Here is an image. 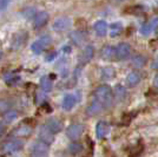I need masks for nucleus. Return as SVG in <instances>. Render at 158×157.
<instances>
[{
    "instance_id": "nucleus-9",
    "label": "nucleus",
    "mask_w": 158,
    "mask_h": 157,
    "mask_svg": "<svg viewBox=\"0 0 158 157\" xmlns=\"http://www.w3.org/2000/svg\"><path fill=\"white\" fill-rule=\"evenodd\" d=\"M131 52V47L127 43H120L116 47V59L117 60H125Z\"/></svg>"
},
{
    "instance_id": "nucleus-13",
    "label": "nucleus",
    "mask_w": 158,
    "mask_h": 157,
    "mask_svg": "<svg viewBox=\"0 0 158 157\" xmlns=\"http://www.w3.org/2000/svg\"><path fill=\"white\" fill-rule=\"evenodd\" d=\"M48 21V13L45 12V11H41L39 13H37V15L34 17V21H33V25H34V28H41L44 27L47 24Z\"/></svg>"
},
{
    "instance_id": "nucleus-20",
    "label": "nucleus",
    "mask_w": 158,
    "mask_h": 157,
    "mask_svg": "<svg viewBox=\"0 0 158 157\" xmlns=\"http://www.w3.org/2000/svg\"><path fill=\"white\" fill-rule=\"evenodd\" d=\"M45 126L50 131H52L53 134H57V132H59L61 130V123H60L57 118H50V119H47L46 123H45Z\"/></svg>"
},
{
    "instance_id": "nucleus-32",
    "label": "nucleus",
    "mask_w": 158,
    "mask_h": 157,
    "mask_svg": "<svg viewBox=\"0 0 158 157\" xmlns=\"http://www.w3.org/2000/svg\"><path fill=\"white\" fill-rule=\"evenodd\" d=\"M44 90L43 91H38L37 93H35V100H37V103H43L45 99H46V96H45V93H44Z\"/></svg>"
},
{
    "instance_id": "nucleus-3",
    "label": "nucleus",
    "mask_w": 158,
    "mask_h": 157,
    "mask_svg": "<svg viewBox=\"0 0 158 157\" xmlns=\"http://www.w3.org/2000/svg\"><path fill=\"white\" fill-rule=\"evenodd\" d=\"M28 39V34L26 31H19L14 34L11 40V47L13 50H19L21 47H24Z\"/></svg>"
},
{
    "instance_id": "nucleus-11",
    "label": "nucleus",
    "mask_w": 158,
    "mask_h": 157,
    "mask_svg": "<svg viewBox=\"0 0 158 157\" xmlns=\"http://www.w3.org/2000/svg\"><path fill=\"white\" fill-rule=\"evenodd\" d=\"M103 110H105V108L103 106V104H102L100 102H98L97 99L93 98V100L90 103V105H89L87 109H86V115L93 117V116H97L98 113H100Z\"/></svg>"
},
{
    "instance_id": "nucleus-37",
    "label": "nucleus",
    "mask_w": 158,
    "mask_h": 157,
    "mask_svg": "<svg viewBox=\"0 0 158 157\" xmlns=\"http://www.w3.org/2000/svg\"><path fill=\"white\" fill-rule=\"evenodd\" d=\"M1 58H2V52L0 51V60H1Z\"/></svg>"
},
{
    "instance_id": "nucleus-23",
    "label": "nucleus",
    "mask_w": 158,
    "mask_h": 157,
    "mask_svg": "<svg viewBox=\"0 0 158 157\" xmlns=\"http://www.w3.org/2000/svg\"><path fill=\"white\" fill-rule=\"evenodd\" d=\"M146 62H148V59L143 54H136V56L132 57V65L135 66V67H137V69L144 67Z\"/></svg>"
},
{
    "instance_id": "nucleus-17",
    "label": "nucleus",
    "mask_w": 158,
    "mask_h": 157,
    "mask_svg": "<svg viewBox=\"0 0 158 157\" xmlns=\"http://www.w3.org/2000/svg\"><path fill=\"white\" fill-rule=\"evenodd\" d=\"M76 102H77L76 97H74L73 95H71V93H69V95H65V97L63 98L61 106H63V109H64L65 111H70V110H72L73 108H74Z\"/></svg>"
},
{
    "instance_id": "nucleus-25",
    "label": "nucleus",
    "mask_w": 158,
    "mask_h": 157,
    "mask_svg": "<svg viewBox=\"0 0 158 157\" xmlns=\"http://www.w3.org/2000/svg\"><path fill=\"white\" fill-rule=\"evenodd\" d=\"M116 72H114V69L111 67V66H106V67H103L102 71H100V76L102 78L105 79V80H109V79H112L114 77Z\"/></svg>"
},
{
    "instance_id": "nucleus-12",
    "label": "nucleus",
    "mask_w": 158,
    "mask_h": 157,
    "mask_svg": "<svg viewBox=\"0 0 158 157\" xmlns=\"http://www.w3.org/2000/svg\"><path fill=\"white\" fill-rule=\"evenodd\" d=\"M109 132H110V124L109 123H106L104 121H100L97 123V125H96V136H97V138L103 139L109 135Z\"/></svg>"
},
{
    "instance_id": "nucleus-27",
    "label": "nucleus",
    "mask_w": 158,
    "mask_h": 157,
    "mask_svg": "<svg viewBox=\"0 0 158 157\" xmlns=\"http://www.w3.org/2000/svg\"><path fill=\"white\" fill-rule=\"evenodd\" d=\"M18 118V111L17 110H10L7 111L6 113H4V121L6 124H10V123H13L14 121Z\"/></svg>"
},
{
    "instance_id": "nucleus-22",
    "label": "nucleus",
    "mask_w": 158,
    "mask_h": 157,
    "mask_svg": "<svg viewBox=\"0 0 158 157\" xmlns=\"http://www.w3.org/2000/svg\"><path fill=\"white\" fill-rule=\"evenodd\" d=\"M32 134V129L30 128V126H26V125H23V126H19V128H17L15 130H14L13 135L15 137H27V136H30Z\"/></svg>"
},
{
    "instance_id": "nucleus-15",
    "label": "nucleus",
    "mask_w": 158,
    "mask_h": 157,
    "mask_svg": "<svg viewBox=\"0 0 158 157\" xmlns=\"http://www.w3.org/2000/svg\"><path fill=\"white\" fill-rule=\"evenodd\" d=\"M140 79H142V76H140L139 72H136V71L130 72L125 78L126 86L127 87H135V86H137L139 84Z\"/></svg>"
},
{
    "instance_id": "nucleus-34",
    "label": "nucleus",
    "mask_w": 158,
    "mask_h": 157,
    "mask_svg": "<svg viewBox=\"0 0 158 157\" xmlns=\"http://www.w3.org/2000/svg\"><path fill=\"white\" fill-rule=\"evenodd\" d=\"M10 2H11V0H0V12L6 10Z\"/></svg>"
},
{
    "instance_id": "nucleus-28",
    "label": "nucleus",
    "mask_w": 158,
    "mask_h": 157,
    "mask_svg": "<svg viewBox=\"0 0 158 157\" xmlns=\"http://www.w3.org/2000/svg\"><path fill=\"white\" fill-rule=\"evenodd\" d=\"M12 108V102H10L8 99H0V113H6L7 111H10Z\"/></svg>"
},
{
    "instance_id": "nucleus-18",
    "label": "nucleus",
    "mask_w": 158,
    "mask_h": 157,
    "mask_svg": "<svg viewBox=\"0 0 158 157\" xmlns=\"http://www.w3.org/2000/svg\"><path fill=\"white\" fill-rule=\"evenodd\" d=\"M70 39H71L73 44L81 45L86 40V34L83 31H73L72 33H70Z\"/></svg>"
},
{
    "instance_id": "nucleus-30",
    "label": "nucleus",
    "mask_w": 158,
    "mask_h": 157,
    "mask_svg": "<svg viewBox=\"0 0 158 157\" xmlns=\"http://www.w3.org/2000/svg\"><path fill=\"white\" fill-rule=\"evenodd\" d=\"M19 82H20V77L19 76H17V74H11L10 77H8V76L6 77V84L8 86L17 85Z\"/></svg>"
},
{
    "instance_id": "nucleus-16",
    "label": "nucleus",
    "mask_w": 158,
    "mask_h": 157,
    "mask_svg": "<svg viewBox=\"0 0 158 157\" xmlns=\"http://www.w3.org/2000/svg\"><path fill=\"white\" fill-rule=\"evenodd\" d=\"M127 97V91L123 85H116L114 91H113V99L117 103H122L124 102L125 98Z\"/></svg>"
},
{
    "instance_id": "nucleus-33",
    "label": "nucleus",
    "mask_w": 158,
    "mask_h": 157,
    "mask_svg": "<svg viewBox=\"0 0 158 157\" xmlns=\"http://www.w3.org/2000/svg\"><path fill=\"white\" fill-rule=\"evenodd\" d=\"M143 151V146L142 145H136L135 148H132L131 149V156H133V157H136V156H138L139 154Z\"/></svg>"
},
{
    "instance_id": "nucleus-19",
    "label": "nucleus",
    "mask_w": 158,
    "mask_h": 157,
    "mask_svg": "<svg viewBox=\"0 0 158 157\" xmlns=\"http://www.w3.org/2000/svg\"><path fill=\"white\" fill-rule=\"evenodd\" d=\"M93 28H94V32L97 33L98 37H105L106 33H107V24L104 20L96 21L93 25Z\"/></svg>"
},
{
    "instance_id": "nucleus-31",
    "label": "nucleus",
    "mask_w": 158,
    "mask_h": 157,
    "mask_svg": "<svg viewBox=\"0 0 158 157\" xmlns=\"http://www.w3.org/2000/svg\"><path fill=\"white\" fill-rule=\"evenodd\" d=\"M23 15H24L25 18H27V19H31L33 17H35V15H37L35 8H34V7H27V8H25V10L23 11Z\"/></svg>"
},
{
    "instance_id": "nucleus-38",
    "label": "nucleus",
    "mask_w": 158,
    "mask_h": 157,
    "mask_svg": "<svg viewBox=\"0 0 158 157\" xmlns=\"http://www.w3.org/2000/svg\"><path fill=\"white\" fill-rule=\"evenodd\" d=\"M117 1H119V2H120V1H125V0H117Z\"/></svg>"
},
{
    "instance_id": "nucleus-1",
    "label": "nucleus",
    "mask_w": 158,
    "mask_h": 157,
    "mask_svg": "<svg viewBox=\"0 0 158 157\" xmlns=\"http://www.w3.org/2000/svg\"><path fill=\"white\" fill-rule=\"evenodd\" d=\"M93 98L97 99L98 102H100L105 109H109L112 105V100H113V91H112L111 87L109 85L103 84V85L98 86L94 90Z\"/></svg>"
},
{
    "instance_id": "nucleus-5",
    "label": "nucleus",
    "mask_w": 158,
    "mask_h": 157,
    "mask_svg": "<svg viewBox=\"0 0 158 157\" xmlns=\"http://www.w3.org/2000/svg\"><path fill=\"white\" fill-rule=\"evenodd\" d=\"M23 145H24V143L20 139L12 138V139H8L2 144V151L6 154H13V152L19 151L23 148Z\"/></svg>"
},
{
    "instance_id": "nucleus-26",
    "label": "nucleus",
    "mask_w": 158,
    "mask_h": 157,
    "mask_svg": "<svg viewBox=\"0 0 158 157\" xmlns=\"http://www.w3.org/2000/svg\"><path fill=\"white\" fill-rule=\"evenodd\" d=\"M40 86L45 92H48L52 90V80L48 76H44L40 79Z\"/></svg>"
},
{
    "instance_id": "nucleus-24",
    "label": "nucleus",
    "mask_w": 158,
    "mask_h": 157,
    "mask_svg": "<svg viewBox=\"0 0 158 157\" xmlns=\"http://www.w3.org/2000/svg\"><path fill=\"white\" fill-rule=\"evenodd\" d=\"M122 32H123V24L122 23H112L110 25V36L112 38L119 36Z\"/></svg>"
},
{
    "instance_id": "nucleus-35",
    "label": "nucleus",
    "mask_w": 158,
    "mask_h": 157,
    "mask_svg": "<svg viewBox=\"0 0 158 157\" xmlns=\"http://www.w3.org/2000/svg\"><path fill=\"white\" fill-rule=\"evenodd\" d=\"M5 131H6V128H5V124L4 123H0V137L5 134Z\"/></svg>"
},
{
    "instance_id": "nucleus-7",
    "label": "nucleus",
    "mask_w": 158,
    "mask_h": 157,
    "mask_svg": "<svg viewBox=\"0 0 158 157\" xmlns=\"http://www.w3.org/2000/svg\"><path fill=\"white\" fill-rule=\"evenodd\" d=\"M84 132V125L76 123V124H71L67 129H66V135L67 137L72 141H77Z\"/></svg>"
},
{
    "instance_id": "nucleus-6",
    "label": "nucleus",
    "mask_w": 158,
    "mask_h": 157,
    "mask_svg": "<svg viewBox=\"0 0 158 157\" xmlns=\"http://www.w3.org/2000/svg\"><path fill=\"white\" fill-rule=\"evenodd\" d=\"M71 24H72V20L69 17H59L53 21L52 27L56 32H64V31L70 28Z\"/></svg>"
},
{
    "instance_id": "nucleus-4",
    "label": "nucleus",
    "mask_w": 158,
    "mask_h": 157,
    "mask_svg": "<svg viewBox=\"0 0 158 157\" xmlns=\"http://www.w3.org/2000/svg\"><path fill=\"white\" fill-rule=\"evenodd\" d=\"M31 157H48V144L44 142H35L31 149Z\"/></svg>"
},
{
    "instance_id": "nucleus-36",
    "label": "nucleus",
    "mask_w": 158,
    "mask_h": 157,
    "mask_svg": "<svg viewBox=\"0 0 158 157\" xmlns=\"http://www.w3.org/2000/svg\"><path fill=\"white\" fill-rule=\"evenodd\" d=\"M153 85L158 89V74H156V76H155V78H153Z\"/></svg>"
},
{
    "instance_id": "nucleus-10",
    "label": "nucleus",
    "mask_w": 158,
    "mask_h": 157,
    "mask_svg": "<svg viewBox=\"0 0 158 157\" xmlns=\"http://www.w3.org/2000/svg\"><path fill=\"white\" fill-rule=\"evenodd\" d=\"M93 54H94V49H93V46L86 45L85 47L83 49L80 56H79V63H80L81 65L87 64V63L93 58Z\"/></svg>"
},
{
    "instance_id": "nucleus-29",
    "label": "nucleus",
    "mask_w": 158,
    "mask_h": 157,
    "mask_svg": "<svg viewBox=\"0 0 158 157\" xmlns=\"http://www.w3.org/2000/svg\"><path fill=\"white\" fill-rule=\"evenodd\" d=\"M81 150H83V145H81V144L72 143L69 145V151H70L72 155H78Z\"/></svg>"
},
{
    "instance_id": "nucleus-8",
    "label": "nucleus",
    "mask_w": 158,
    "mask_h": 157,
    "mask_svg": "<svg viewBox=\"0 0 158 157\" xmlns=\"http://www.w3.org/2000/svg\"><path fill=\"white\" fill-rule=\"evenodd\" d=\"M157 27H158V17H153V18H151L149 21L144 23V24L142 25L139 31H140V34H142V36L148 37V36H150Z\"/></svg>"
},
{
    "instance_id": "nucleus-14",
    "label": "nucleus",
    "mask_w": 158,
    "mask_h": 157,
    "mask_svg": "<svg viewBox=\"0 0 158 157\" xmlns=\"http://www.w3.org/2000/svg\"><path fill=\"white\" fill-rule=\"evenodd\" d=\"M53 139H54V134H53L52 131L48 130L46 126L44 125L39 131V141L50 145L53 142Z\"/></svg>"
},
{
    "instance_id": "nucleus-2",
    "label": "nucleus",
    "mask_w": 158,
    "mask_h": 157,
    "mask_svg": "<svg viewBox=\"0 0 158 157\" xmlns=\"http://www.w3.org/2000/svg\"><path fill=\"white\" fill-rule=\"evenodd\" d=\"M51 43H52V38L50 36H44L33 43L31 45V50H32V52L39 54V53L44 52L47 47L51 45Z\"/></svg>"
},
{
    "instance_id": "nucleus-21",
    "label": "nucleus",
    "mask_w": 158,
    "mask_h": 157,
    "mask_svg": "<svg viewBox=\"0 0 158 157\" xmlns=\"http://www.w3.org/2000/svg\"><path fill=\"white\" fill-rule=\"evenodd\" d=\"M102 58L105 60H111L112 58H116V49L112 46H104L102 50Z\"/></svg>"
},
{
    "instance_id": "nucleus-39",
    "label": "nucleus",
    "mask_w": 158,
    "mask_h": 157,
    "mask_svg": "<svg viewBox=\"0 0 158 157\" xmlns=\"http://www.w3.org/2000/svg\"><path fill=\"white\" fill-rule=\"evenodd\" d=\"M157 7H158V1H157Z\"/></svg>"
}]
</instances>
